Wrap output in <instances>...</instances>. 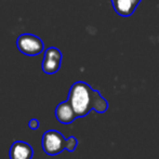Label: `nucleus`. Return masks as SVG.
Wrapping results in <instances>:
<instances>
[{"label":"nucleus","mask_w":159,"mask_h":159,"mask_svg":"<svg viewBox=\"0 0 159 159\" xmlns=\"http://www.w3.org/2000/svg\"><path fill=\"white\" fill-rule=\"evenodd\" d=\"M77 144H78V141L75 136H69L67 139V145H66V151L68 152H74L77 147Z\"/></svg>","instance_id":"obj_9"},{"label":"nucleus","mask_w":159,"mask_h":159,"mask_svg":"<svg viewBox=\"0 0 159 159\" xmlns=\"http://www.w3.org/2000/svg\"><path fill=\"white\" fill-rule=\"evenodd\" d=\"M41 145L47 155L55 156L66 149L67 139H64L61 132L57 130H48L42 135Z\"/></svg>","instance_id":"obj_2"},{"label":"nucleus","mask_w":159,"mask_h":159,"mask_svg":"<svg viewBox=\"0 0 159 159\" xmlns=\"http://www.w3.org/2000/svg\"><path fill=\"white\" fill-rule=\"evenodd\" d=\"M34 155L33 147L24 141H15L9 151L10 159H32Z\"/></svg>","instance_id":"obj_6"},{"label":"nucleus","mask_w":159,"mask_h":159,"mask_svg":"<svg viewBox=\"0 0 159 159\" xmlns=\"http://www.w3.org/2000/svg\"><path fill=\"white\" fill-rule=\"evenodd\" d=\"M94 90L84 81H77L71 84L67 101L70 103L78 118L87 116L92 111Z\"/></svg>","instance_id":"obj_1"},{"label":"nucleus","mask_w":159,"mask_h":159,"mask_svg":"<svg viewBox=\"0 0 159 159\" xmlns=\"http://www.w3.org/2000/svg\"><path fill=\"white\" fill-rule=\"evenodd\" d=\"M142 0H111L113 9L122 17L130 16Z\"/></svg>","instance_id":"obj_7"},{"label":"nucleus","mask_w":159,"mask_h":159,"mask_svg":"<svg viewBox=\"0 0 159 159\" xmlns=\"http://www.w3.org/2000/svg\"><path fill=\"white\" fill-rule=\"evenodd\" d=\"M55 118L59 122L63 125H69L73 121H75L76 118H78L76 111H74L73 106L68 101H64V102L60 103L57 107H55Z\"/></svg>","instance_id":"obj_5"},{"label":"nucleus","mask_w":159,"mask_h":159,"mask_svg":"<svg viewBox=\"0 0 159 159\" xmlns=\"http://www.w3.org/2000/svg\"><path fill=\"white\" fill-rule=\"evenodd\" d=\"M16 47L21 53L35 57L43 51V41L33 34H22L16 39Z\"/></svg>","instance_id":"obj_3"},{"label":"nucleus","mask_w":159,"mask_h":159,"mask_svg":"<svg viewBox=\"0 0 159 159\" xmlns=\"http://www.w3.org/2000/svg\"><path fill=\"white\" fill-rule=\"evenodd\" d=\"M28 128L30 130H37L39 128V121L37 119H35V118H33V119H30L28 121Z\"/></svg>","instance_id":"obj_10"},{"label":"nucleus","mask_w":159,"mask_h":159,"mask_svg":"<svg viewBox=\"0 0 159 159\" xmlns=\"http://www.w3.org/2000/svg\"><path fill=\"white\" fill-rule=\"evenodd\" d=\"M62 62V53L57 48L50 47L46 49L43 53V60H42L41 68L42 71L47 75L55 74L61 67Z\"/></svg>","instance_id":"obj_4"},{"label":"nucleus","mask_w":159,"mask_h":159,"mask_svg":"<svg viewBox=\"0 0 159 159\" xmlns=\"http://www.w3.org/2000/svg\"><path fill=\"white\" fill-rule=\"evenodd\" d=\"M108 109V103L107 101L101 95V93L98 90H94L92 102V111H94L98 114H103Z\"/></svg>","instance_id":"obj_8"}]
</instances>
